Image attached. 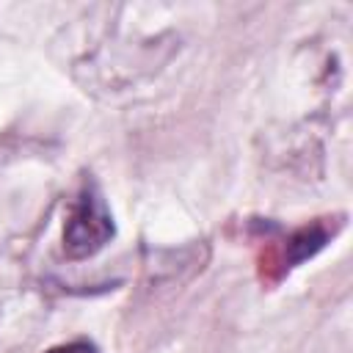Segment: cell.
Returning <instances> with one entry per match:
<instances>
[{
  "label": "cell",
  "instance_id": "2",
  "mask_svg": "<svg viewBox=\"0 0 353 353\" xmlns=\"http://www.w3.org/2000/svg\"><path fill=\"white\" fill-rule=\"evenodd\" d=\"M334 234V229H328L325 223H312V226H301V229H295L292 234H287L284 240H281V245L279 248H273L270 254H268V259H265V265H262V270L268 273L270 268H279V273H276V279H281L284 273H290L298 262H303V259H309V256H314L325 243H328V237Z\"/></svg>",
  "mask_w": 353,
  "mask_h": 353
},
{
  "label": "cell",
  "instance_id": "3",
  "mask_svg": "<svg viewBox=\"0 0 353 353\" xmlns=\"http://www.w3.org/2000/svg\"><path fill=\"white\" fill-rule=\"evenodd\" d=\"M44 353H99L94 342L88 339H74V342H63V345H55V347H47Z\"/></svg>",
  "mask_w": 353,
  "mask_h": 353
},
{
  "label": "cell",
  "instance_id": "1",
  "mask_svg": "<svg viewBox=\"0 0 353 353\" xmlns=\"http://www.w3.org/2000/svg\"><path fill=\"white\" fill-rule=\"evenodd\" d=\"M113 234H116V226H113L108 201L99 185L94 179H85L63 223V254L74 262L88 259L97 251H102Z\"/></svg>",
  "mask_w": 353,
  "mask_h": 353
}]
</instances>
